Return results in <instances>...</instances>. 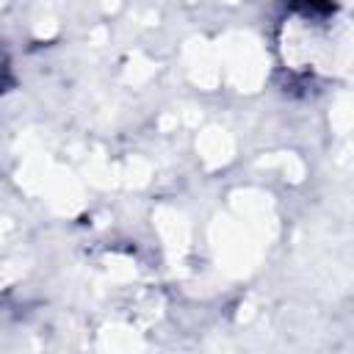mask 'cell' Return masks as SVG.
I'll return each mask as SVG.
<instances>
[{
  "label": "cell",
  "mask_w": 354,
  "mask_h": 354,
  "mask_svg": "<svg viewBox=\"0 0 354 354\" xmlns=\"http://www.w3.org/2000/svg\"><path fill=\"white\" fill-rule=\"evenodd\" d=\"M3 75H6V55L0 53V83H3Z\"/></svg>",
  "instance_id": "6da1fadb"
}]
</instances>
